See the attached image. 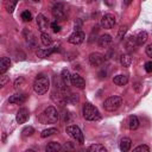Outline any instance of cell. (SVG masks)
Here are the masks:
<instances>
[{
	"instance_id": "cb8c5ba5",
	"label": "cell",
	"mask_w": 152,
	"mask_h": 152,
	"mask_svg": "<svg viewBox=\"0 0 152 152\" xmlns=\"http://www.w3.org/2000/svg\"><path fill=\"white\" fill-rule=\"evenodd\" d=\"M63 147L58 144V142H56V141H51V142H49L48 144V146H46V151L48 152H58V151H61Z\"/></svg>"
},
{
	"instance_id": "5bb4252c",
	"label": "cell",
	"mask_w": 152,
	"mask_h": 152,
	"mask_svg": "<svg viewBox=\"0 0 152 152\" xmlns=\"http://www.w3.org/2000/svg\"><path fill=\"white\" fill-rule=\"evenodd\" d=\"M125 46H126V50L127 51H134L135 48L138 46V43H137V37L135 36H128L126 39H125Z\"/></svg>"
},
{
	"instance_id": "f546056e",
	"label": "cell",
	"mask_w": 152,
	"mask_h": 152,
	"mask_svg": "<svg viewBox=\"0 0 152 152\" xmlns=\"http://www.w3.org/2000/svg\"><path fill=\"white\" fill-rule=\"evenodd\" d=\"M33 133H34V128H33L32 126H26V127L21 131V135H23L24 138L30 137V135H32Z\"/></svg>"
},
{
	"instance_id": "e575fe53",
	"label": "cell",
	"mask_w": 152,
	"mask_h": 152,
	"mask_svg": "<svg viewBox=\"0 0 152 152\" xmlns=\"http://www.w3.org/2000/svg\"><path fill=\"white\" fill-rule=\"evenodd\" d=\"M51 28H52V31L53 32H59L61 31V25L59 24H57V21H53V23H51Z\"/></svg>"
},
{
	"instance_id": "60d3db41",
	"label": "cell",
	"mask_w": 152,
	"mask_h": 152,
	"mask_svg": "<svg viewBox=\"0 0 152 152\" xmlns=\"http://www.w3.org/2000/svg\"><path fill=\"white\" fill-rule=\"evenodd\" d=\"M139 86H140V84H139L138 82H137V83H135V86H134V88H135V90H137V91H139V90H140V87H139Z\"/></svg>"
},
{
	"instance_id": "f1b7e54d",
	"label": "cell",
	"mask_w": 152,
	"mask_h": 152,
	"mask_svg": "<svg viewBox=\"0 0 152 152\" xmlns=\"http://www.w3.org/2000/svg\"><path fill=\"white\" fill-rule=\"evenodd\" d=\"M56 133H58V129H57V128H49V129H44V131L40 133V137H42V138H48V137L53 135V134H56Z\"/></svg>"
},
{
	"instance_id": "4fadbf2b",
	"label": "cell",
	"mask_w": 152,
	"mask_h": 152,
	"mask_svg": "<svg viewBox=\"0 0 152 152\" xmlns=\"http://www.w3.org/2000/svg\"><path fill=\"white\" fill-rule=\"evenodd\" d=\"M30 116V112L27 108H20L18 112H17V116H15V120L18 124H24L27 121Z\"/></svg>"
},
{
	"instance_id": "603a6c76",
	"label": "cell",
	"mask_w": 152,
	"mask_h": 152,
	"mask_svg": "<svg viewBox=\"0 0 152 152\" xmlns=\"http://www.w3.org/2000/svg\"><path fill=\"white\" fill-rule=\"evenodd\" d=\"M120 63H121V65L122 66H129L131 64H132V57H131V55L129 53H124V55H121V57H120Z\"/></svg>"
},
{
	"instance_id": "f35d334b",
	"label": "cell",
	"mask_w": 152,
	"mask_h": 152,
	"mask_svg": "<svg viewBox=\"0 0 152 152\" xmlns=\"http://www.w3.org/2000/svg\"><path fill=\"white\" fill-rule=\"evenodd\" d=\"M104 1V4L107 5V6H109V7H113L114 5H115V0H103Z\"/></svg>"
},
{
	"instance_id": "ba28073f",
	"label": "cell",
	"mask_w": 152,
	"mask_h": 152,
	"mask_svg": "<svg viewBox=\"0 0 152 152\" xmlns=\"http://www.w3.org/2000/svg\"><path fill=\"white\" fill-rule=\"evenodd\" d=\"M116 20H115V17L110 13H107L104 14L102 18H101V26L104 27V28H112L114 27Z\"/></svg>"
},
{
	"instance_id": "8d00e7d4",
	"label": "cell",
	"mask_w": 152,
	"mask_h": 152,
	"mask_svg": "<svg viewBox=\"0 0 152 152\" xmlns=\"http://www.w3.org/2000/svg\"><path fill=\"white\" fill-rule=\"evenodd\" d=\"M145 51H146V55H147L148 57H152V44H148V45L146 46Z\"/></svg>"
},
{
	"instance_id": "8992f818",
	"label": "cell",
	"mask_w": 152,
	"mask_h": 152,
	"mask_svg": "<svg viewBox=\"0 0 152 152\" xmlns=\"http://www.w3.org/2000/svg\"><path fill=\"white\" fill-rule=\"evenodd\" d=\"M52 15L56 20H64L65 19V6L62 2H57L52 7Z\"/></svg>"
},
{
	"instance_id": "30bf717a",
	"label": "cell",
	"mask_w": 152,
	"mask_h": 152,
	"mask_svg": "<svg viewBox=\"0 0 152 152\" xmlns=\"http://www.w3.org/2000/svg\"><path fill=\"white\" fill-rule=\"evenodd\" d=\"M59 50H61L59 46H53V48H48V49H38L37 52H36V55L39 58H46L50 55H52V53H55V52H57Z\"/></svg>"
},
{
	"instance_id": "484cf974",
	"label": "cell",
	"mask_w": 152,
	"mask_h": 152,
	"mask_svg": "<svg viewBox=\"0 0 152 152\" xmlns=\"http://www.w3.org/2000/svg\"><path fill=\"white\" fill-rule=\"evenodd\" d=\"M40 39H42V44H43L44 46H50V45L52 44V42H53V39L51 38V36H50L49 33H45V32L42 33Z\"/></svg>"
},
{
	"instance_id": "74e56055",
	"label": "cell",
	"mask_w": 152,
	"mask_h": 152,
	"mask_svg": "<svg viewBox=\"0 0 152 152\" xmlns=\"http://www.w3.org/2000/svg\"><path fill=\"white\" fill-rule=\"evenodd\" d=\"M145 70L147 72H152V62H146L145 63Z\"/></svg>"
},
{
	"instance_id": "9c48e42d",
	"label": "cell",
	"mask_w": 152,
	"mask_h": 152,
	"mask_svg": "<svg viewBox=\"0 0 152 152\" xmlns=\"http://www.w3.org/2000/svg\"><path fill=\"white\" fill-rule=\"evenodd\" d=\"M104 62V56L100 52H93L89 55V63L93 66H100Z\"/></svg>"
},
{
	"instance_id": "b9f144b4",
	"label": "cell",
	"mask_w": 152,
	"mask_h": 152,
	"mask_svg": "<svg viewBox=\"0 0 152 152\" xmlns=\"http://www.w3.org/2000/svg\"><path fill=\"white\" fill-rule=\"evenodd\" d=\"M64 148H65V150H66V148H72V146H71L69 142H66V144H65V146H64Z\"/></svg>"
},
{
	"instance_id": "4dcf8cb0",
	"label": "cell",
	"mask_w": 152,
	"mask_h": 152,
	"mask_svg": "<svg viewBox=\"0 0 152 152\" xmlns=\"http://www.w3.org/2000/svg\"><path fill=\"white\" fill-rule=\"evenodd\" d=\"M127 25H122V26H120V28H119V32H118V39L119 40H121L122 38H124V36L126 34V32H127Z\"/></svg>"
},
{
	"instance_id": "52a82bcc",
	"label": "cell",
	"mask_w": 152,
	"mask_h": 152,
	"mask_svg": "<svg viewBox=\"0 0 152 152\" xmlns=\"http://www.w3.org/2000/svg\"><path fill=\"white\" fill-rule=\"evenodd\" d=\"M84 39H86L84 32L81 31V30H76L74 33H71V34L69 36L68 42H69L70 44H74V45H80V44H82V43L84 42Z\"/></svg>"
},
{
	"instance_id": "ab89813d",
	"label": "cell",
	"mask_w": 152,
	"mask_h": 152,
	"mask_svg": "<svg viewBox=\"0 0 152 152\" xmlns=\"http://www.w3.org/2000/svg\"><path fill=\"white\" fill-rule=\"evenodd\" d=\"M132 1H133V0H124V4H125L126 6H128V5H131Z\"/></svg>"
},
{
	"instance_id": "d6a6232c",
	"label": "cell",
	"mask_w": 152,
	"mask_h": 152,
	"mask_svg": "<svg viewBox=\"0 0 152 152\" xmlns=\"http://www.w3.org/2000/svg\"><path fill=\"white\" fill-rule=\"evenodd\" d=\"M21 19H23L24 21H31V20H32V14H31V12H30V11H24V12L21 13Z\"/></svg>"
},
{
	"instance_id": "277c9868",
	"label": "cell",
	"mask_w": 152,
	"mask_h": 152,
	"mask_svg": "<svg viewBox=\"0 0 152 152\" xmlns=\"http://www.w3.org/2000/svg\"><path fill=\"white\" fill-rule=\"evenodd\" d=\"M121 104H122V99H121V96L114 95V96H110V97H108L107 100H104V102H103V108H104V110H107V112H114V110H116Z\"/></svg>"
},
{
	"instance_id": "8fae6325",
	"label": "cell",
	"mask_w": 152,
	"mask_h": 152,
	"mask_svg": "<svg viewBox=\"0 0 152 152\" xmlns=\"http://www.w3.org/2000/svg\"><path fill=\"white\" fill-rule=\"evenodd\" d=\"M36 21H37V25H38L39 31H42V32H44V31L48 28V26L50 25L49 19H48L44 14H38L37 18H36Z\"/></svg>"
},
{
	"instance_id": "5b68a950",
	"label": "cell",
	"mask_w": 152,
	"mask_h": 152,
	"mask_svg": "<svg viewBox=\"0 0 152 152\" xmlns=\"http://www.w3.org/2000/svg\"><path fill=\"white\" fill-rule=\"evenodd\" d=\"M66 133H68L71 138H74L78 144H83V142H84L83 133H82V131L80 129L78 126H76V125H70V126H68V127H66Z\"/></svg>"
},
{
	"instance_id": "9a60e30c",
	"label": "cell",
	"mask_w": 152,
	"mask_h": 152,
	"mask_svg": "<svg viewBox=\"0 0 152 152\" xmlns=\"http://www.w3.org/2000/svg\"><path fill=\"white\" fill-rule=\"evenodd\" d=\"M71 84L75 86L76 88L82 89V88L86 87V81H84V78H83L82 76H80L78 74H72V75H71Z\"/></svg>"
},
{
	"instance_id": "d590c367",
	"label": "cell",
	"mask_w": 152,
	"mask_h": 152,
	"mask_svg": "<svg viewBox=\"0 0 152 152\" xmlns=\"http://www.w3.org/2000/svg\"><path fill=\"white\" fill-rule=\"evenodd\" d=\"M8 80H10V78H8V76H6L5 74H2V75L0 76V86H1V87H4V86L8 82Z\"/></svg>"
},
{
	"instance_id": "7a4b0ae2",
	"label": "cell",
	"mask_w": 152,
	"mask_h": 152,
	"mask_svg": "<svg viewBox=\"0 0 152 152\" xmlns=\"http://www.w3.org/2000/svg\"><path fill=\"white\" fill-rule=\"evenodd\" d=\"M38 119L42 124H56L59 119V114L55 107L50 106L39 115Z\"/></svg>"
},
{
	"instance_id": "836d02e7",
	"label": "cell",
	"mask_w": 152,
	"mask_h": 152,
	"mask_svg": "<svg viewBox=\"0 0 152 152\" xmlns=\"http://www.w3.org/2000/svg\"><path fill=\"white\" fill-rule=\"evenodd\" d=\"M133 151H135V152H138V151H145V152H148V151H150V147H148L147 145H139V146H137Z\"/></svg>"
},
{
	"instance_id": "ee69618b",
	"label": "cell",
	"mask_w": 152,
	"mask_h": 152,
	"mask_svg": "<svg viewBox=\"0 0 152 152\" xmlns=\"http://www.w3.org/2000/svg\"><path fill=\"white\" fill-rule=\"evenodd\" d=\"M90 1H96V0H90Z\"/></svg>"
},
{
	"instance_id": "e0dca14e",
	"label": "cell",
	"mask_w": 152,
	"mask_h": 152,
	"mask_svg": "<svg viewBox=\"0 0 152 152\" xmlns=\"http://www.w3.org/2000/svg\"><path fill=\"white\" fill-rule=\"evenodd\" d=\"M24 36H25V39H26V43L30 45V46H32V48H34L36 46V44H37V39H36V36L30 31V30H27V28H25L24 30Z\"/></svg>"
},
{
	"instance_id": "4316f807",
	"label": "cell",
	"mask_w": 152,
	"mask_h": 152,
	"mask_svg": "<svg viewBox=\"0 0 152 152\" xmlns=\"http://www.w3.org/2000/svg\"><path fill=\"white\" fill-rule=\"evenodd\" d=\"M88 151L89 152H106L107 148L101 144H94V145H90L88 147Z\"/></svg>"
},
{
	"instance_id": "7402d4cb",
	"label": "cell",
	"mask_w": 152,
	"mask_h": 152,
	"mask_svg": "<svg viewBox=\"0 0 152 152\" xmlns=\"http://www.w3.org/2000/svg\"><path fill=\"white\" fill-rule=\"evenodd\" d=\"M17 2H18V0H5L4 1V6H5V8H6V11L8 13H13Z\"/></svg>"
},
{
	"instance_id": "3957f363",
	"label": "cell",
	"mask_w": 152,
	"mask_h": 152,
	"mask_svg": "<svg viewBox=\"0 0 152 152\" xmlns=\"http://www.w3.org/2000/svg\"><path fill=\"white\" fill-rule=\"evenodd\" d=\"M82 114H83V118L88 121H97L101 119V114L99 112V109L93 106L91 103L87 102L83 104L82 107Z\"/></svg>"
},
{
	"instance_id": "ffe728a7",
	"label": "cell",
	"mask_w": 152,
	"mask_h": 152,
	"mask_svg": "<svg viewBox=\"0 0 152 152\" xmlns=\"http://www.w3.org/2000/svg\"><path fill=\"white\" fill-rule=\"evenodd\" d=\"M113 82H114L116 86H125V84H127V82H128V76H127V75H116V76L113 78Z\"/></svg>"
},
{
	"instance_id": "1f68e13d",
	"label": "cell",
	"mask_w": 152,
	"mask_h": 152,
	"mask_svg": "<svg viewBox=\"0 0 152 152\" xmlns=\"http://www.w3.org/2000/svg\"><path fill=\"white\" fill-rule=\"evenodd\" d=\"M24 84H25V80H24V77H19V78H17L15 82H14V89L19 90L20 88L24 87Z\"/></svg>"
},
{
	"instance_id": "7bdbcfd3",
	"label": "cell",
	"mask_w": 152,
	"mask_h": 152,
	"mask_svg": "<svg viewBox=\"0 0 152 152\" xmlns=\"http://www.w3.org/2000/svg\"><path fill=\"white\" fill-rule=\"evenodd\" d=\"M33 1H36V2H38V1H40V0H33Z\"/></svg>"
},
{
	"instance_id": "2e32d148",
	"label": "cell",
	"mask_w": 152,
	"mask_h": 152,
	"mask_svg": "<svg viewBox=\"0 0 152 152\" xmlns=\"http://www.w3.org/2000/svg\"><path fill=\"white\" fill-rule=\"evenodd\" d=\"M112 40H113V38H112L110 34H102V36H100V38L97 39V44H99L100 48H103V49H104V48H108V46L110 45Z\"/></svg>"
},
{
	"instance_id": "ac0fdd59",
	"label": "cell",
	"mask_w": 152,
	"mask_h": 152,
	"mask_svg": "<svg viewBox=\"0 0 152 152\" xmlns=\"http://www.w3.org/2000/svg\"><path fill=\"white\" fill-rule=\"evenodd\" d=\"M131 146H132V140H131L129 138L124 137V138L120 140V145H119V147H120V150H121L122 152H127V151H129Z\"/></svg>"
},
{
	"instance_id": "d6986e66",
	"label": "cell",
	"mask_w": 152,
	"mask_h": 152,
	"mask_svg": "<svg viewBox=\"0 0 152 152\" xmlns=\"http://www.w3.org/2000/svg\"><path fill=\"white\" fill-rule=\"evenodd\" d=\"M10 65H11L10 58H8V57H2V58L0 59V74H1V75L5 74V72L8 70Z\"/></svg>"
},
{
	"instance_id": "44dd1931",
	"label": "cell",
	"mask_w": 152,
	"mask_h": 152,
	"mask_svg": "<svg viewBox=\"0 0 152 152\" xmlns=\"http://www.w3.org/2000/svg\"><path fill=\"white\" fill-rule=\"evenodd\" d=\"M138 127H139V119H138V116L131 115V116L128 118V128H129L131 131H134V129H137Z\"/></svg>"
},
{
	"instance_id": "d4e9b609",
	"label": "cell",
	"mask_w": 152,
	"mask_h": 152,
	"mask_svg": "<svg viewBox=\"0 0 152 152\" xmlns=\"http://www.w3.org/2000/svg\"><path fill=\"white\" fill-rule=\"evenodd\" d=\"M135 37H137V43H138V45H142V44H145V42L147 40L148 34H147L146 31H140Z\"/></svg>"
},
{
	"instance_id": "7c38bea8",
	"label": "cell",
	"mask_w": 152,
	"mask_h": 152,
	"mask_svg": "<svg viewBox=\"0 0 152 152\" xmlns=\"http://www.w3.org/2000/svg\"><path fill=\"white\" fill-rule=\"evenodd\" d=\"M26 100H27V94H25V93H18V94L12 95L8 99V102L10 103H15V104H21Z\"/></svg>"
},
{
	"instance_id": "6da1fadb",
	"label": "cell",
	"mask_w": 152,
	"mask_h": 152,
	"mask_svg": "<svg viewBox=\"0 0 152 152\" xmlns=\"http://www.w3.org/2000/svg\"><path fill=\"white\" fill-rule=\"evenodd\" d=\"M50 88V80L48 78V76H45L44 74H39L33 82V89L38 95H43L45 93H48Z\"/></svg>"
},
{
	"instance_id": "83f0119b",
	"label": "cell",
	"mask_w": 152,
	"mask_h": 152,
	"mask_svg": "<svg viewBox=\"0 0 152 152\" xmlns=\"http://www.w3.org/2000/svg\"><path fill=\"white\" fill-rule=\"evenodd\" d=\"M61 77H62V80L65 82L66 86H68L69 83H71V75H70V72H69L68 69H63V70H62V72H61Z\"/></svg>"
}]
</instances>
